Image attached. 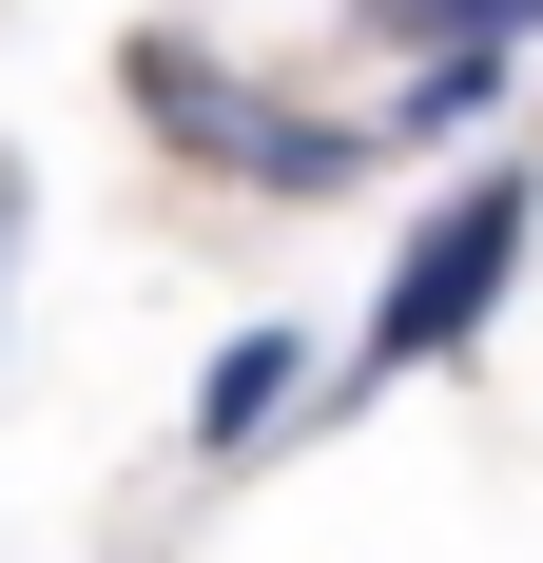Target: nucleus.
<instances>
[{"instance_id":"obj_5","label":"nucleus","mask_w":543,"mask_h":563,"mask_svg":"<svg viewBox=\"0 0 543 563\" xmlns=\"http://www.w3.org/2000/svg\"><path fill=\"white\" fill-rule=\"evenodd\" d=\"M20 214H40V195H20V175H0V273H20Z\"/></svg>"},{"instance_id":"obj_4","label":"nucleus","mask_w":543,"mask_h":563,"mask_svg":"<svg viewBox=\"0 0 543 563\" xmlns=\"http://www.w3.org/2000/svg\"><path fill=\"white\" fill-rule=\"evenodd\" d=\"M524 20H543V0H428L408 40H428V58H505V40H524Z\"/></svg>"},{"instance_id":"obj_6","label":"nucleus","mask_w":543,"mask_h":563,"mask_svg":"<svg viewBox=\"0 0 543 563\" xmlns=\"http://www.w3.org/2000/svg\"><path fill=\"white\" fill-rule=\"evenodd\" d=\"M369 20H388V40H408V20H428V0H369Z\"/></svg>"},{"instance_id":"obj_3","label":"nucleus","mask_w":543,"mask_h":563,"mask_svg":"<svg viewBox=\"0 0 543 563\" xmlns=\"http://www.w3.org/2000/svg\"><path fill=\"white\" fill-rule=\"evenodd\" d=\"M291 369H311V331H291V311H253V331H233L214 350V369H195V448H253V428H272V408H291Z\"/></svg>"},{"instance_id":"obj_1","label":"nucleus","mask_w":543,"mask_h":563,"mask_svg":"<svg viewBox=\"0 0 543 563\" xmlns=\"http://www.w3.org/2000/svg\"><path fill=\"white\" fill-rule=\"evenodd\" d=\"M524 233H543V175H524V156H486V175H466L428 233H408V253H388V291H369V350H350L330 389H408V369H446V350L505 311Z\"/></svg>"},{"instance_id":"obj_2","label":"nucleus","mask_w":543,"mask_h":563,"mask_svg":"<svg viewBox=\"0 0 543 563\" xmlns=\"http://www.w3.org/2000/svg\"><path fill=\"white\" fill-rule=\"evenodd\" d=\"M117 78H136V117H156L175 156H214V175H272V98L233 78V58H195V40H136Z\"/></svg>"}]
</instances>
